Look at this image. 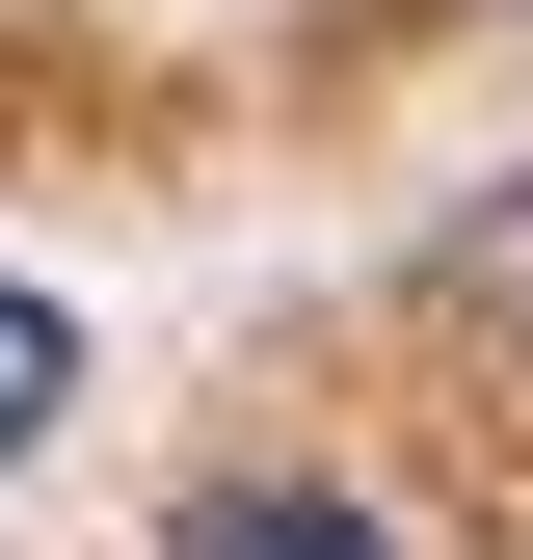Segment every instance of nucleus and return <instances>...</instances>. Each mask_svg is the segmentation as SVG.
Segmentation results:
<instances>
[{"instance_id":"f257e3e1","label":"nucleus","mask_w":533,"mask_h":560,"mask_svg":"<svg viewBox=\"0 0 533 560\" xmlns=\"http://www.w3.org/2000/svg\"><path fill=\"white\" fill-rule=\"evenodd\" d=\"M161 560H400L374 508H347V480H187V534Z\"/></svg>"},{"instance_id":"f03ea898","label":"nucleus","mask_w":533,"mask_h":560,"mask_svg":"<svg viewBox=\"0 0 533 560\" xmlns=\"http://www.w3.org/2000/svg\"><path fill=\"white\" fill-rule=\"evenodd\" d=\"M54 400H81V320H54V294H0V454H54Z\"/></svg>"},{"instance_id":"7ed1b4c3","label":"nucleus","mask_w":533,"mask_h":560,"mask_svg":"<svg viewBox=\"0 0 533 560\" xmlns=\"http://www.w3.org/2000/svg\"><path fill=\"white\" fill-rule=\"evenodd\" d=\"M453 294H481V320H533V187H507L481 241H453Z\"/></svg>"}]
</instances>
